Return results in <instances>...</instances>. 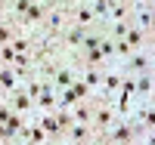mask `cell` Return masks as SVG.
Segmentation results:
<instances>
[{
  "label": "cell",
  "instance_id": "obj_1",
  "mask_svg": "<svg viewBox=\"0 0 155 145\" xmlns=\"http://www.w3.org/2000/svg\"><path fill=\"white\" fill-rule=\"evenodd\" d=\"M130 65H134V68H146L149 59H146V56H134V59H130Z\"/></svg>",
  "mask_w": 155,
  "mask_h": 145
},
{
  "label": "cell",
  "instance_id": "obj_2",
  "mask_svg": "<svg viewBox=\"0 0 155 145\" xmlns=\"http://www.w3.org/2000/svg\"><path fill=\"white\" fill-rule=\"evenodd\" d=\"M44 130H47V133H56V130H59V124L53 121V117H47V121H44Z\"/></svg>",
  "mask_w": 155,
  "mask_h": 145
},
{
  "label": "cell",
  "instance_id": "obj_3",
  "mask_svg": "<svg viewBox=\"0 0 155 145\" xmlns=\"http://www.w3.org/2000/svg\"><path fill=\"white\" fill-rule=\"evenodd\" d=\"M71 84V71H59V87H68Z\"/></svg>",
  "mask_w": 155,
  "mask_h": 145
},
{
  "label": "cell",
  "instance_id": "obj_4",
  "mask_svg": "<svg viewBox=\"0 0 155 145\" xmlns=\"http://www.w3.org/2000/svg\"><path fill=\"white\" fill-rule=\"evenodd\" d=\"M115 139H130V127H121V130H115Z\"/></svg>",
  "mask_w": 155,
  "mask_h": 145
},
{
  "label": "cell",
  "instance_id": "obj_5",
  "mask_svg": "<svg viewBox=\"0 0 155 145\" xmlns=\"http://www.w3.org/2000/svg\"><path fill=\"white\" fill-rule=\"evenodd\" d=\"M149 22H152V16L143 9V12H140V28H149Z\"/></svg>",
  "mask_w": 155,
  "mask_h": 145
},
{
  "label": "cell",
  "instance_id": "obj_6",
  "mask_svg": "<svg viewBox=\"0 0 155 145\" xmlns=\"http://www.w3.org/2000/svg\"><path fill=\"white\" fill-rule=\"evenodd\" d=\"M96 80H99V74H96V71H90V74L84 77V84H87V87H96Z\"/></svg>",
  "mask_w": 155,
  "mask_h": 145
},
{
  "label": "cell",
  "instance_id": "obj_7",
  "mask_svg": "<svg viewBox=\"0 0 155 145\" xmlns=\"http://www.w3.org/2000/svg\"><path fill=\"white\" fill-rule=\"evenodd\" d=\"M0 84H3V87H12V74L3 71V74H0Z\"/></svg>",
  "mask_w": 155,
  "mask_h": 145
},
{
  "label": "cell",
  "instance_id": "obj_8",
  "mask_svg": "<svg viewBox=\"0 0 155 145\" xmlns=\"http://www.w3.org/2000/svg\"><path fill=\"white\" fill-rule=\"evenodd\" d=\"M84 136H87L84 127H74V130H71V139H84Z\"/></svg>",
  "mask_w": 155,
  "mask_h": 145
},
{
  "label": "cell",
  "instance_id": "obj_9",
  "mask_svg": "<svg viewBox=\"0 0 155 145\" xmlns=\"http://www.w3.org/2000/svg\"><path fill=\"white\" fill-rule=\"evenodd\" d=\"M41 105H47V108H50V105H53V96H50V90H47V93L41 96Z\"/></svg>",
  "mask_w": 155,
  "mask_h": 145
},
{
  "label": "cell",
  "instance_id": "obj_10",
  "mask_svg": "<svg viewBox=\"0 0 155 145\" xmlns=\"http://www.w3.org/2000/svg\"><path fill=\"white\" fill-rule=\"evenodd\" d=\"M81 37H84V31L78 28V31H71V37H68V40H71V43H78V40H81Z\"/></svg>",
  "mask_w": 155,
  "mask_h": 145
}]
</instances>
